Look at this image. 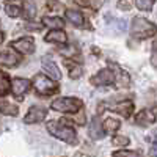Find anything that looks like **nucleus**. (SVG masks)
I'll return each instance as SVG.
<instances>
[{
    "instance_id": "f257e3e1",
    "label": "nucleus",
    "mask_w": 157,
    "mask_h": 157,
    "mask_svg": "<svg viewBox=\"0 0 157 157\" xmlns=\"http://www.w3.org/2000/svg\"><path fill=\"white\" fill-rule=\"evenodd\" d=\"M130 33L137 39H146L155 35V25L143 17H135L132 21V27H130Z\"/></svg>"
},
{
    "instance_id": "f03ea898",
    "label": "nucleus",
    "mask_w": 157,
    "mask_h": 157,
    "mask_svg": "<svg viewBox=\"0 0 157 157\" xmlns=\"http://www.w3.org/2000/svg\"><path fill=\"white\" fill-rule=\"evenodd\" d=\"M47 130L57 138L66 141V143H71L74 145L75 143V130L72 127H68V126H63L61 123H57V121H49L47 123Z\"/></svg>"
},
{
    "instance_id": "7ed1b4c3",
    "label": "nucleus",
    "mask_w": 157,
    "mask_h": 157,
    "mask_svg": "<svg viewBox=\"0 0 157 157\" xmlns=\"http://www.w3.org/2000/svg\"><path fill=\"white\" fill-rule=\"evenodd\" d=\"M33 88L38 91L39 94L50 96V94H54L55 91L58 90V85H57V82L50 80V78H47L46 75L36 74V75L33 77Z\"/></svg>"
},
{
    "instance_id": "20e7f679",
    "label": "nucleus",
    "mask_w": 157,
    "mask_h": 157,
    "mask_svg": "<svg viewBox=\"0 0 157 157\" xmlns=\"http://www.w3.org/2000/svg\"><path fill=\"white\" fill-rule=\"evenodd\" d=\"M52 109L63 113H75L82 109V102L75 98H60L52 102Z\"/></svg>"
},
{
    "instance_id": "39448f33",
    "label": "nucleus",
    "mask_w": 157,
    "mask_h": 157,
    "mask_svg": "<svg viewBox=\"0 0 157 157\" xmlns=\"http://www.w3.org/2000/svg\"><path fill=\"white\" fill-rule=\"evenodd\" d=\"M115 82V75L112 69H101L96 75L91 77V83L96 86H104V85H110Z\"/></svg>"
},
{
    "instance_id": "423d86ee",
    "label": "nucleus",
    "mask_w": 157,
    "mask_h": 157,
    "mask_svg": "<svg viewBox=\"0 0 157 157\" xmlns=\"http://www.w3.org/2000/svg\"><path fill=\"white\" fill-rule=\"evenodd\" d=\"M46 113H47V110H46L44 107L33 105V107L29 110L27 116L24 118V121L27 123V124H35V123H39V121H43V120H44Z\"/></svg>"
},
{
    "instance_id": "0eeeda50",
    "label": "nucleus",
    "mask_w": 157,
    "mask_h": 157,
    "mask_svg": "<svg viewBox=\"0 0 157 157\" xmlns=\"http://www.w3.org/2000/svg\"><path fill=\"white\" fill-rule=\"evenodd\" d=\"M41 64H43V69L52 77V78H61V72H60V69L57 68V64H55V61L52 60V57L50 55H46L43 60H41Z\"/></svg>"
},
{
    "instance_id": "6e6552de",
    "label": "nucleus",
    "mask_w": 157,
    "mask_h": 157,
    "mask_svg": "<svg viewBox=\"0 0 157 157\" xmlns=\"http://www.w3.org/2000/svg\"><path fill=\"white\" fill-rule=\"evenodd\" d=\"M16 50H19L21 54H32L35 50V41L33 38H21L17 41H13L11 44Z\"/></svg>"
},
{
    "instance_id": "1a4fd4ad",
    "label": "nucleus",
    "mask_w": 157,
    "mask_h": 157,
    "mask_svg": "<svg viewBox=\"0 0 157 157\" xmlns=\"http://www.w3.org/2000/svg\"><path fill=\"white\" fill-rule=\"evenodd\" d=\"M19 63V55L14 54L11 50H3L0 52V66H8V68H13Z\"/></svg>"
},
{
    "instance_id": "9d476101",
    "label": "nucleus",
    "mask_w": 157,
    "mask_h": 157,
    "mask_svg": "<svg viewBox=\"0 0 157 157\" xmlns=\"http://www.w3.org/2000/svg\"><path fill=\"white\" fill-rule=\"evenodd\" d=\"M30 85H32V82L27 80V78H14L11 83V90L16 96H22L25 91L30 88Z\"/></svg>"
},
{
    "instance_id": "9b49d317",
    "label": "nucleus",
    "mask_w": 157,
    "mask_h": 157,
    "mask_svg": "<svg viewBox=\"0 0 157 157\" xmlns=\"http://www.w3.org/2000/svg\"><path fill=\"white\" fill-rule=\"evenodd\" d=\"M46 41L47 43H58V44H64L68 41V36L63 30H50L47 35H46Z\"/></svg>"
},
{
    "instance_id": "f8f14e48",
    "label": "nucleus",
    "mask_w": 157,
    "mask_h": 157,
    "mask_svg": "<svg viewBox=\"0 0 157 157\" xmlns=\"http://www.w3.org/2000/svg\"><path fill=\"white\" fill-rule=\"evenodd\" d=\"M90 137L91 138H94V140H99V138H102L104 137V130H102V126H101V120L96 116V118H93V121H91V124H90Z\"/></svg>"
},
{
    "instance_id": "ddd939ff",
    "label": "nucleus",
    "mask_w": 157,
    "mask_h": 157,
    "mask_svg": "<svg viewBox=\"0 0 157 157\" xmlns=\"http://www.w3.org/2000/svg\"><path fill=\"white\" fill-rule=\"evenodd\" d=\"M135 121L140 124V126H149L155 121V116H154V112H149V110H141L137 116H135Z\"/></svg>"
},
{
    "instance_id": "4468645a",
    "label": "nucleus",
    "mask_w": 157,
    "mask_h": 157,
    "mask_svg": "<svg viewBox=\"0 0 157 157\" xmlns=\"http://www.w3.org/2000/svg\"><path fill=\"white\" fill-rule=\"evenodd\" d=\"M113 110L118 112L120 115H123V116H126V118H129L134 112V104L130 101H123V102H120V105H116Z\"/></svg>"
},
{
    "instance_id": "2eb2a0df",
    "label": "nucleus",
    "mask_w": 157,
    "mask_h": 157,
    "mask_svg": "<svg viewBox=\"0 0 157 157\" xmlns=\"http://www.w3.org/2000/svg\"><path fill=\"white\" fill-rule=\"evenodd\" d=\"M66 17H68V21H69L72 25H75V27H82L83 22H85L82 13L74 11V10H68V11H66Z\"/></svg>"
},
{
    "instance_id": "dca6fc26",
    "label": "nucleus",
    "mask_w": 157,
    "mask_h": 157,
    "mask_svg": "<svg viewBox=\"0 0 157 157\" xmlns=\"http://www.w3.org/2000/svg\"><path fill=\"white\" fill-rule=\"evenodd\" d=\"M0 112L6 113V115H11V116H16L19 113V107L16 105V104H11V102H6V101L0 99Z\"/></svg>"
},
{
    "instance_id": "f3484780",
    "label": "nucleus",
    "mask_w": 157,
    "mask_h": 157,
    "mask_svg": "<svg viewBox=\"0 0 157 157\" xmlns=\"http://www.w3.org/2000/svg\"><path fill=\"white\" fill-rule=\"evenodd\" d=\"M64 64H66V68H68V72H69V77L71 78H78L82 75V66L80 64H77L74 61H68V60H64Z\"/></svg>"
},
{
    "instance_id": "a211bd4d",
    "label": "nucleus",
    "mask_w": 157,
    "mask_h": 157,
    "mask_svg": "<svg viewBox=\"0 0 157 157\" xmlns=\"http://www.w3.org/2000/svg\"><path fill=\"white\" fill-rule=\"evenodd\" d=\"M120 126H121V123L118 120H115V118H107L105 123H104V126H102V130H104V134L105 132L112 134V132H115V130L120 129Z\"/></svg>"
},
{
    "instance_id": "6ab92c4d",
    "label": "nucleus",
    "mask_w": 157,
    "mask_h": 157,
    "mask_svg": "<svg viewBox=\"0 0 157 157\" xmlns=\"http://www.w3.org/2000/svg\"><path fill=\"white\" fill-rule=\"evenodd\" d=\"M43 24L44 25H47V27H52V29H61L63 25H64V22H63V19H60V17H43Z\"/></svg>"
},
{
    "instance_id": "aec40b11",
    "label": "nucleus",
    "mask_w": 157,
    "mask_h": 157,
    "mask_svg": "<svg viewBox=\"0 0 157 157\" xmlns=\"http://www.w3.org/2000/svg\"><path fill=\"white\" fill-rule=\"evenodd\" d=\"M115 69H116V74H118V78H116V85H118V86H121V88H126V86H129V83H130V78H129V75H127L126 72L120 71L118 68H115Z\"/></svg>"
},
{
    "instance_id": "412c9836",
    "label": "nucleus",
    "mask_w": 157,
    "mask_h": 157,
    "mask_svg": "<svg viewBox=\"0 0 157 157\" xmlns=\"http://www.w3.org/2000/svg\"><path fill=\"white\" fill-rule=\"evenodd\" d=\"M8 90H10V80H8V75H6L5 72L0 71V94H5Z\"/></svg>"
},
{
    "instance_id": "4be33fe9",
    "label": "nucleus",
    "mask_w": 157,
    "mask_h": 157,
    "mask_svg": "<svg viewBox=\"0 0 157 157\" xmlns=\"http://www.w3.org/2000/svg\"><path fill=\"white\" fill-rule=\"evenodd\" d=\"M135 5L141 11H149L154 5V0H135Z\"/></svg>"
},
{
    "instance_id": "5701e85b",
    "label": "nucleus",
    "mask_w": 157,
    "mask_h": 157,
    "mask_svg": "<svg viewBox=\"0 0 157 157\" xmlns=\"http://www.w3.org/2000/svg\"><path fill=\"white\" fill-rule=\"evenodd\" d=\"M77 5H82V6H93V8H99L102 0H74Z\"/></svg>"
},
{
    "instance_id": "b1692460",
    "label": "nucleus",
    "mask_w": 157,
    "mask_h": 157,
    "mask_svg": "<svg viewBox=\"0 0 157 157\" xmlns=\"http://www.w3.org/2000/svg\"><path fill=\"white\" fill-rule=\"evenodd\" d=\"M112 143H113L115 146H127L130 141H129V138H127V137L118 135V137H115V138H113V141H112Z\"/></svg>"
},
{
    "instance_id": "393cba45",
    "label": "nucleus",
    "mask_w": 157,
    "mask_h": 157,
    "mask_svg": "<svg viewBox=\"0 0 157 157\" xmlns=\"http://www.w3.org/2000/svg\"><path fill=\"white\" fill-rule=\"evenodd\" d=\"M5 11L8 13V16H11V17H17L21 13H22L19 6H11V5H8V6L5 8Z\"/></svg>"
},
{
    "instance_id": "a878e982",
    "label": "nucleus",
    "mask_w": 157,
    "mask_h": 157,
    "mask_svg": "<svg viewBox=\"0 0 157 157\" xmlns=\"http://www.w3.org/2000/svg\"><path fill=\"white\" fill-rule=\"evenodd\" d=\"M35 11H36V8H35V5H33L32 2H27V3H25L24 13H25V16H27V17H33V16H35Z\"/></svg>"
},
{
    "instance_id": "bb28decb",
    "label": "nucleus",
    "mask_w": 157,
    "mask_h": 157,
    "mask_svg": "<svg viewBox=\"0 0 157 157\" xmlns=\"http://www.w3.org/2000/svg\"><path fill=\"white\" fill-rule=\"evenodd\" d=\"M113 157H141L137 152H129V151H116L113 152Z\"/></svg>"
},
{
    "instance_id": "cd10ccee",
    "label": "nucleus",
    "mask_w": 157,
    "mask_h": 157,
    "mask_svg": "<svg viewBox=\"0 0 157 157\" xmlns=\"http://www.w3.org/2000/svg\"><path fill=\"white\" fill-rule=\"evenodd\" d=\"M118 8L123 10V11H129L132 8V0H120V2H118Z\"/></svg>"
},
{
    "instance_id": "c85d7f7f",
    "label": "nucleus",
    "mask_w": 157,
    "mask_h": 157,
    "mask_svg": "<svg viewBox=\"0 0 157 157\" xmlns=\"http://www.w3.org/2000/svg\"><path fill=\"white\" fill-rule=\"evenodd\" d=\"M25 29H27V30H39V25H36V24H27V25H25Z\"/></svg>"
},
{
    "instance_id": "c756f323",
    "label": "nucleus",
    "mask_w": 157,
    "mask_h": 157,
    "mask_svg": "<svg viewBox=\"0 0 157 157\" xmlns=\"http://www.w3.org/2000/svg\"><path fill=\"white\" fill-rule=\"evenodd\" d=\"M155 151H157V149H155V145H152V146H151V149H149V155H151V157H155V155H157V154H155Z\"/></svg>"
},
{
    "instance_id": "7c9ffc66",
    "label": "nucleus",
    "mask_w": 157,
    "mask_h": 157,
    "mask_svg": "<svg viewBox=\"0 0 157 157\" xmlns=\"http://www.w3.org/2000/svg\"><path fill=\"white\" fill-rule=\"evenodd\" d=\"M3 38H5V35H3L2 32H0V44H2V43H3Z\"/></svg>"
},
{
    "instance_id": "2f4dec72",
    "label": "nucleus",
    "mask_w": 157,
    "mask_h": 157,
    "mask_svg": "<svg viewBox=\"0 0 157 157\" xmlns=\"http://www.w3.org/2000/svg\"><path fill=\"white\" fill-rule=\"evenodd\" d=\"M74 157H82V154H78V152H77V154H75Z\"/></svg>"
}]
</instances>
